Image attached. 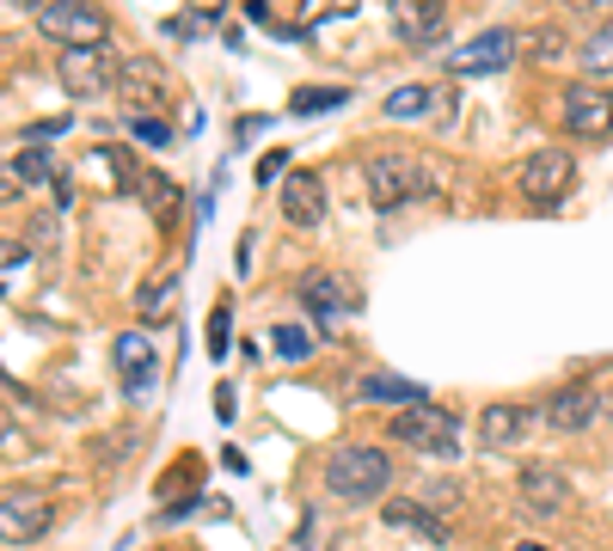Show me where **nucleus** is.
Wrapping results in <instances>:
<instances>
[{
	"label": "nucleus",
	"instance_id": "nucleus-8",
	"mask_svg": "<svg viewBox=\"0 0 613 551\" xmlns=\"http://www.w3.org/2000/svg\"><path fill=\"white\" fill-rule=\"evenodd\" d=\"M50 527V490H7L0 497V545H31Z\"/></svg>",
	"mask_w": 613,
	"mask_h": 551
},
{
	"label": "nucleus",
	"instance_id": "nucleus-10",
	"mask_svg": "<svg viewBox=\"0 0 613 551\" xmlns=\"http://www.w3.org/2000/svg\"><path fill=\"white\" fill-rule=\"evenodd\" d=\"M111 362H117V381L129 398H147V386H154V374H160V355H154V337L147 331H123L117 350H111Z\"/></svg>",
	"mask_w": 613,
	"mask_h": 551
},
{
	"label": "nucleus",
	"instance_id": "nucleus-19",
	"mask_svg": "<svg viewBox=\"0 0 613 551\" xmlns=\"http://www.w3.org/2000/svg\"><path fill=\"white\" fill-rule=\"evenodd\" d=\"M429 105H441V117H448L454 92H448V86H393V92H387V117H399V123L429 117Z\"/></svg>",
	"mask_w": 613,
	"mask_h": 551
},
{
	"label": "nucleus",
	"instance_id": "nucleus-6",
	"mask_svg": "<svg viewBox=\"0 0 613 551\" xmlns=\"http://www.w3.org/2000/svg\"><path fill=\"white\" fill-rule=\"evenodd\" d=\"M559 117H564V129L583 135V142H607L613 135V98L595 80H571V86L559 92Z\"/></svg>",
	"mask_w": 613,
	"mask_h": 551
},
{
	"label": "nucleus",
	"instance_id": "nucleus-4",
	"mask_svg": "<svg viewBox=\"0 0 613 551\" xmlns=\"http://www.w3.org/2000/svg\"><path fill=\"white\" fill-rule=\"evenodd\" d=\"M38 31L62 50H105L111 19L105 7H86V0H50V7H38Z\"/></svg>",
	"mask_w": 613,
	"mask_h": 551
},
{
	"label": "nucleus",
	"instance_id": "nucleus-2",
	"mask_svg": "<svg viewBox=\"0 0 613 551\" xmlns=\"http://www.w3.org/2000/svg\"><path fill=\"white\" fill-rule=\"evenodd\" d=\"M393 478V459L381 454V447H332V459H325V490H332L337 502H374L381 490H387Z\"/></svg>",
	"mask_w": 613,
	"mask_h": 551
},
{
	"label": "nucleus",
	"instance_id": "nucleus-9",
	"mask_svg": "<svg viewBox=\"0 0 613 551\" xmlns=\"http://www.w3.org/2000/svg\"><path fill=\"white\" fill-rule=\"evenodd\" d=\"M277 202H282V221L289 227H320L325 221V178L313 166H294L289 178H282Z\"/></svg>",
	"mask_w": 613,
	"mask_h": 551
},
{
	"label": "nucleus",
	"instance_id": "nucleus-20",
	"mask_svg": "<svg viewBox=\"0 0 613 551\" xmlns=\"http://www.w3.org/2000/svg\"><path fill=\"white\" fill-rule=\"evenodd\" d=\"M142 197H147V209H154V227H160V233H173L185 190H178V184L166 178V171H147V178H142Z\"/></svg>",
	"mask_w": 613,
	"mask_h": 551
},
{
	"label": "nucleus",
	"instance_id": "nucleus-22",
	"mask_svg": "<svg viewBox=\"0 0 613 551\" xmlns=\"http://www.w3.org/2000/svg\"><path fill=\"white\" fill-rule=\"evenodd\" d=\"M173 301H178V270H160L154 282H142V294H135V313H142L147 325H160V319L173 313Z\"/></svg>",
	"mask_w": 613,
	"mask_h": 551
},
{
	"label": "nucleus",
	"instance_id": "nucleus-16",
	"mask_svg": "<svg viewBox=\"0 0 613 551\" xmlns=\"http://www.w3.org/2000/svg\"><path fill=\"white\" fill-rule=\"evenodd\" d=\"M294 301H301L313 319H332L337 306H350V282L332 276V270H306L301 282H294Z\"/></svg>",
	"mask_w": 613,
	"mask_h": 551
},
{
	"label": "nucleus",
	"instance_id": "nucleus-38",
	"mask_svg": "<svg viewBox=\"0 0 613 551\" xmlns=\"http://www.w3.org/2000/svg\"><path fill=\"white\" fill-rule=\"evenodd\" d=\"M516 551H552V545H540V539H521V545Z\"/></svg>",
	"mask_w": 613,
	"mask_h": 551
},
{
	"label": "nucleus",
	"instance_id": "nucleus-36",
	"mask_svg": "<svg viewBox=\"0 0 613 551\" xmlns=\"http://www.w3.org/2000/svg\"><path fill=\"white\" fill-rule=\"evenodd\" d=\"M601 417H613V386H607V393H601Z\"/></svg>",
	"mask_w": 613,
	"mask_h": 551
},
{
	"label": "nucleus",
	"instance_id": "nucleus-13",
	"mask_svg": "<svg viewBox=\"0 0 613 551\" xmlns=\"http://www.w3.org/2000/svg\"><path fill=\"white\" fill-rule=\"evenodd\" d=\"M540 417L552 423V429H564V435H583L589 423L601 417V393L589 381H571V386H559V393L547 398V410Z\"/></svg>",
	"mask_w": 613,
	"mask_h": 551
},
{
	"label": "nucleus",
	"instance_id": "nucleus-21",
	"mask_svg": "<svg viewBox=\"0 0 613 551\" xmlns=\"http://www.w3.org/2000/svg\"><path fill=\"white\" fill-rule=\"evenodd\" d=\"M98 166H105V178H111V190H117V197H135V190H142V178H147V171L135 166L129 147H98V154H93V171H98Z\"/></svg>",
	"mask_w": 613,
	"mask_h": 551
},
{
	"label": "nucleus",
	"instance_id": "nucleus-25",
	"mask_svg": "<svg viewBox=\"0 0 613 551\" xmlns=\"http://www.w3.org/2000/svg\"><path fill=\"white\" fill-rule=\"evenodd\" d=\"M583 67H589V74H613V25L595 31V38L583 43Z\"/></svg>",
	"mask_w": 613,
	"mask_h": 551
},
{
	"label": "nucleus",
	"instance_id": "nucleus-34",
	"mask_svg": "<svg viewBox=\"0 0 613 551\" xmlns=\"http://www.w3.org/2000/svg\"><path fill=\"white\" fill-rule=\"evenodd\" d=\"M215 417L233 423V386H215Z\"/></svg>",
	"mask_w": 613,
	"mask_h": 551
},
{
	"label": "nucleus",
	"instance_id": "nucleus-24",
	"mask_svg": "<svg viewBox=\"0 0 613 551\" xmlns=\"http://www.w3.org/2000/svg\"><path fill=\"white\" fill-rule=\"evenodd\" d=\"M270 343H277V355H289V362H306V355L320 350L306 325H277V331H270Z\"/></svg>",
	"mask_w": 613,
	"mask_h": 551
},
{
	"label": "nucleus",
	"instance_id": "nucleus-33",
	"mask_svg": "<svg viewBox=\"0 0 613 551\" xmlns=\"http://www.w3.org/2000/svg\"><path fill=\"white\" fill-rule=\"evenodd\" d=\"M454 502H460V490H454V485H429V490H424V509H436V514L454 509Z\"/></svg>",
	"mask_w": 613,
	"mask_h": 551
},
{
	"label": "nucleus",
	"instance_id": "nucleus-11",
	"mask_svg": "<svg viewBox=\"0 0 613 551\" xmlns=\"http://www.w3.org/2000/svg\"><path fill=\"white\" fill-rule=\"evenodd\" d=\"M509 62H516V31L497 25V31H479L472 43H460V50L448 55V74H460V80L467 74H497V67H509Z\"/></svg>",
	"mask_w": 613,
	"mask_h": 551
},
{
	"label": "nucleus",
	"instance_id": "nucleus-14",
	"mask_svg": "<svg viewBox=\"0 0 613 551\" xmlns=\"http://www.w3.org/2000/svg\"><path fill=\"white\" fill-rule=\"evenodd\" d=\"M516 490H521V509L528 514H564L571 509V478L552 472V466H528V472L516 478Z\"/></svg>",
	"mask_w": 613,
	"mask_h": 551
},
{
	"label": "nucleus",
	"instance_id": "nucleus-27",
	"mask_svg": "<svg viewBox=\"0 0 613 551\" xmlns=\"http://www.w3.org/2000/svg\"><path fill=\"white\" fill-rule=\"evenodd\" d=\"M129 135H135V142H147V147H166V142H173V123H160V117H129Z\"/></svg>",
	"mask_w": 613,
	"mask_h": 551
},
{
	"label": "nucleus",
	"instance_id": "nucleus-26",
	"mask_svg": "<svg viewBox=\"0 0 613 551\" xmlns=\"http://www.w3.org/2000/svg\"><path fill=\"white\" fill-rule=\"evenodd\" d=\"M227 331H233V306H227V301H215V313H209V355H233Z\"/></svg>",
	"mask_w": 613,
	"mask_h": 551
},
{
	"label": "nucleus",
	"instance_id": "nucleus-1",
	"mask_svg": "<svg viewBox=\"0 0 613 551\" xmlns=\"http://www.w3.org/2000/svg\"><path fill=\"white\" fill-rule=\"evenodd\" d=\"M362 178H368L374 209H405V202H424L441 190V171L417 154H399V147H393V154H374L368 166H362Z\"/></svg>",
	"mask_w": 613,
	"mask_h": 551
},
{
	"label": "nucleus",
	"instance_id": "nucleus-28",
	"mask_svg": "<svg viewBox=\"0 0 613 551\" xmlns=\"http://www.w3.org/2000/svg\"><path fill=\"white\" fill-rule=\"evenodd\" d=\"M13 166H19V171H25V184H43V178H50V171H55V159H50V154H43V147H25V154H19V159H13Z\"/></svg>",
	"mask_w": 613,
	"mask_h": 551
},
{
	"label": "nucleus",
	"instance_id": "nucleus-35",
	"mask_svg": "<svg viewBox=\"0 0 613 551\" xmlns=\"http://www.w3.org/2000/svg\"><path fill=\"white\" fill-rule=\"evenodd\" d=\"M62 129H67V117H50V123H31L25 135H31V142H43V135H62Z\"/></svg>",
	"mask_w": 613,
	"mask_h": 551
},
{
	"label": "nucleus",
	"instance_id": "nucleus-3",
	"mask_svg": "<svg viewBox=\"0 0 613 551\" xmlns=\"http://www.w3.org/2000/svg\"><path fill=\"white\" fill-rule=\"evenodd\" d=\"M393 441L412 447L424 459H454L460 454V417L441 405H412V410H393Z\"/></svg>",
	"mask_w": 613,
	"mask_h": 551
},
{
	"label": "nucleus",
	"instance_id": "nucleus-15",
	"mask_svg": "<svg viewBox=\"0 0 613 551\" xmlns=\"http://www.w3.org/2000/svg\"><path fill=\"white\" fill-rule=\"evenodd\" d=\"M533 423H540V410H533V405H485L479 410V441L485 447H516Z\"/></svg>",
	"mask_w": 613,
	"mask_h": 551
},
{
	"label": "nucleus",
	"instance_id": "nucleus-29",
	"mask_svg": "<svg viewBox=\"0 0 613 551\" xmlns=\"http://www.w3.org/2000/svg\"><path fill=\"white\" fill-rule=\"evenodd\" d=\"M25 258H31V251L19 246V239H0V282H13V276L25 270Z\"/></svg>",
	"mask_w": 613,
	"mask_h": 551
},
{
	"label": "nucleus",
	"instance_id": "nucleus-18",
	"mask_svg": "<svg viewBox=\"0 0 613 551\" xmlns=\"http://www.w3.org/2000/svg\"><path fill=\"white\" fill-rule=\"evenodd\" d=\"M381 514H387V527H405V533H417L424 545H448V527H441V514H429L424 502H412V497H393Z\"/></svg>",
	"mask_w": 613,
	"mask_h": 551
},
{
	"label": "nucleus",
	"instance_id": "nucleus-17",
	"mask_svg": "<svg viewBox=\"0 0 613 551\" xmlns=\"http://www.w3.org/2000/svg\"><path fill=\"white\" fill-rule=\"evenodd\" d=\"M356 398H368V405H399V410L429 405L424 386H417V381H399V374H362V381H356Z\"/></svg>",
	"mask_w": 613,
	"mask_h": 551
},
{
	"label": "nucleus",
	"instance_id": "nucleus-7",
	"mask_svg": "<svg viewBox=\"0 0 613 551\" xmlns=\"http://www.w3.org/2000/svg\"><path fill=\"white\" fill-rule=\"evenodd\" d=\"M576 184V159L564 154V147H540V154L521 159V197L540 202V209H552V202L571 197Z\"/></svg>",
	"mask_w": 613,
	"mask_h": 551
},
{
	"label": "nucleus",
	"instance_id": "nucleus-32",
	"mask_svg": "<svg viewBox=\"0 0 613 551\" xmlns=\"http://www.w3.org/2000/svg\"><path fill=\"white\" fill-rule=\"evenodd\" d=\"M559 50H564L559 31H533V55H540V62H559Z\"/></svg>",
	"mask_w": 613,
	"mask_h": 551
},
{
	"label": "nucleus",
	"instance_id": "nucleus-37",
	"mask_svg": "<svg viewBox=\"0 0 613 551\" xmlns=\"http://www.w3.org/2000/svg\"><path fill=\"white\" fill-rule=\"evenodd\" d=\"M0 441H13V423H7V410H0Z\"/></svg>",
	"mask_w": 613,
	"mask_h": 551
},
{
	"label": "nucleus",
	"instance_id": "nucleus-12",
	"mask_svg": "<svg viewBox=\"0 0 613 551\" xmlns=\"http://www.w3.org/2000/svg\"><path fill=\"white\" fill-rule=\"evenodd\" d=\"M441 31H448V7L441 0H399L393 7V38L405 50H429V43H441Z\"/></svg>",
	"mask_w": 613,
	"mask_h": 551
},
{
	"label": "nucleus",
	"instance_id": "nucleus-5",
	"mask_svg": "<svg viewBox=\"0 0 613 551\" xmlns=\"http://www.w3.org/2000/svg\"><path fill=\"white\" fill-rule=\"evenodd\" d=\"M55 80H62L74 98H98V92H117L123 80V55L111 50H62L55 55Z\"/></svg>",
	"mask_w": 613,
	"mask_h": 551
},
{
	"label": "nucleus",
	"instance_id": "nucleus-31",
	"mask_svg": "<svg viewBox=\"0 0 613 551\" xmlns=\"http://www.w3.org/2000/svg\"><path fill=\"white\" fill-rule=\"evenodd\" d=\"M277 178H289V154H282V147L258 159V184H277Z\"/></svg>",
	"mask_w": 613,
	"mask_h": 551
},
{
	"label": "nucleus",
	"instance_id": "nucleus-30",
	"mask_svg": "<svg viewBox=\"0 0 613 551\" xmlns=\"http://www.w3.org/2000/svg\"><path fill=\"white\" fill-rule=\"evenodd\" d=\"M25 190H31L25 171H19V166H0V202H19Z\"/></svg>",
	"mask_w": 613,
	"mask_h": 551
},
{
	"label": "nucleus",
	"instance_id": "nucleus-23",
	"mask_svg": "<svg viewBox=\"0 0 613 551\" xmlns=\"http://www.w3.org/2000/svg\"><path fill=\"white\" fill-rule=\"evenodd\" d=\"M294 117H320L332 105H350V86H294Z\"/></svg>",
	"mask_w": 613,
	"mask_h": 551
}]
</instances>
